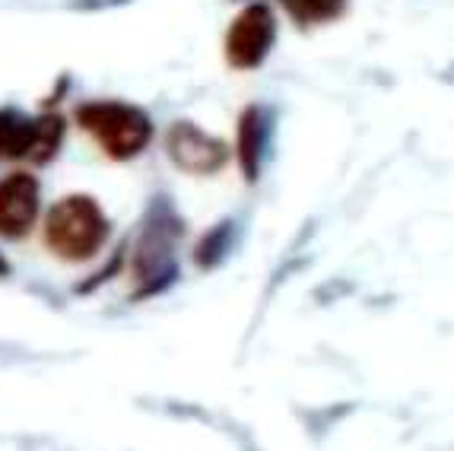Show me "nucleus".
Wrapping results in <instances>:
<instances>
[{"label":"nucleus","mask_w":454,"mask_h":451,"mask_svg":"<svg viewBox=\"0 0 454 451\" xmlns=\"http://www.w3.org/2000/svg\"><path fill=\"white\" fill-rule=\"evenodd\" d=\"M10 267H7V261H4V257H0V273H7Z\"/></svg>","instance_id":"nucleus-11"},{"label":"nucleus","mask_w":454,"mask_h":451,"mask_svg":"<svg viewBox=\"0 0 454 451\" xmlns=\"http://www.w3.org/2000/svg\"><path fill=\"white\" fill-rule=\"evenodd\" d=\"M74 121L114 162H130V159L144 156L156 140V124H153L150 112L134 102H121V99L80 102Z\"/></svg>","instance_id":"nucleus-2"},{"label":"nucleus","mask_w":454,"mask_h":451,"mask_svg":"<svg viewBox=\"0 0 454 451\" xmlns=\"http://www.w3.org/2000/svg\"><path fill=\"white\" fill-rule=\"evenodd\" d=\"M38 143V118L0 108V156L7 159H32Z\"/></svg>","instance_id":"nucleus-9"},{"label":"nucleus","mask_w":454,"mask_h":451,"mask_svg":"<svg viewBox=\"0 0 454 451\" xmlns=\"http://www.w3.org/2000/svg\"><path fill=\"white\" fill-rule=\"evenodd\" d=\"M42 210V185L32 172H16L0 178V235L4 239H26Z\"/></svg>","instance_id":"nucleus-7"},{"label":"nucleus","mask_w":454,"mask_h":451,"mask_svg":"<svg viewBox=\"0 0 454 451\" xmlns=\"http://www.w3.org/2000/svg\"><path fill=\"white\" fill-rule=\"evenodd\" d=\"M283 13L293 20L295 26H325L340 20L343 10L349 7V0H277Z\"/></svg>","instance_id":"nucleus-10"},{"label":"nucleus","mask_w":454,"mask_h":451,"mask_svg":"<svg viewBox=\"0 0 454 451\" xmlns=\"http://www.w3.org/2000/svg\"><path fill=\"white\" fill-rule=\"evenodd\" d=\"M273 137H277V112L270 106H245L239 121H235L232 159L245 185H258L264 166L273 156Z\"/></svg>","instance_id":"nucleus-6"},{"label":"nucleus","mask_w":454,"mask_h":451,"mask_svg":"<svg viewBox=\"0 0 454 451\" xmlns=\"http://www.w3.org/2000/svg\"><path fill=\"white\" fill-rule=\"evenodd\" d=\"M166 156L178 172L191 178H213L232 166V143L204 131L197 121L178 118L168 124L162 137Z\"/></svg>","instance_id":"nucleus-5"},{"label":"nucleus","mask_w":454,"mask_h":451,"mask_svg":"<svg viewBox=\"0 0 454 451\" xmlns=\"http://www.w3.org/2000/svg\"><path fill=\"white\" fill-rule=\"evenodd\" d=\"M239 241H242V223H239L235 217H223L220 223H213L210 229L197 239L194 251H191L194 267L197 271H204V273L223 267V264L235 255Z\"/></svg>","instance_id":"nucleus-8"},{"label":"nucleus","mask_w":454,"mask_h":451,"mask_svg":"<svg viewBox=\"0 0 454 451\" xmlns=\"http://www.w3.org/2000/svg\"><path fill=\"white\" fill-rule=\"evenodd\" d=\"M280 38V20L267 0H251L229 20L223 36V58L239 74H251L267 64Z\"/></svg>","instance_id":"nucleus-4"},{"label":"nucleus","mask_w":454,"mask_h":451,"mask_svg":"<svg viewBox=\"0 0 454 451\" xmlns=\"http://www.w3.org/2000/svg\"><path fill=\"white\" fill-rule=\"evenodd\" d=\"M112 219L90 194H67L45 213V245L61 261L83 264L106 251Z\"/></svg>","instance_id":"nucleus-3"},{"label":"nucleus","mask_w":454,"mask_h":451,"mask_svg":"<svg viewBox=\"0 0 454 451\" xmlns=\"http://www.w3.org/2000/svg\"><path fill=\"white\" fill-rule=\"evenodd\" d=\"M184 239V219L178 217L175 203L168 197H153L150 210L144 217V229L130 255V273H134V299H153L168 293L178 277V241Z\"/></svg>","instance_id":"nucleus-1"}]
</instances>
